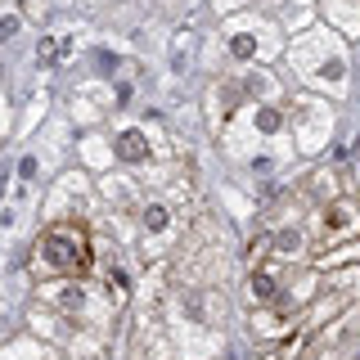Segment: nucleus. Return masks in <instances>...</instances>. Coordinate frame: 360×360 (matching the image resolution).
<instances>
[{"label":"nucleus","instance_id":"nucleus-2","mask_svg":"<svg viewBox=\"0 0 360 360\" xmlns=\"http://www.w3.org/2000/svg\"><path fill=\"white\" fill-rule=\"evenodd\" d=\"M252 292H257V302H275V297H279V284H275V275L257 270V275H252Z\"/></svg>","mask_w":360,"mask_h":360},{"label":"nucleus","instance_id":"nucleus-4","mask_svg":"<svg viewBox=\"0 0 360 360\" xmlns=\"http://www.w3.org/2000/svg\"><path fill=\"white\" fill-rule=\"evenodd\" d=\"M352 360H360V347H356V356H352Z\"/></svg>","mask_w":360,"mask_h":360},{"label":"nucleus","instance_id":"nucleus-3","mask_svg":"<svg viewBox=\"0 0 360 360\" xmlns=\"http://www.w3.org/2000/svg\"><path fill=\"white\" fill-rule=\"evenodd\" d=\"M347 221H352V212H347V207H333V212H329V234H342Z\"/></svg>","mask_w":360,"mask_h":360},{"label":"nucleus","instance_id":"nucleus-1","mask_svg":"<svg viewBox=\"0 0 360 360\" xmlns=\"http://www.w3.org/2000/svg\"><path fill=\"white\" fill-rule=\"evenodd\" d=\"M41 266L54 275H82L90 266V239L82 225H50L41 239Z\"/></svg>","mask_w":360,"mask_h":360}]
</instances>
